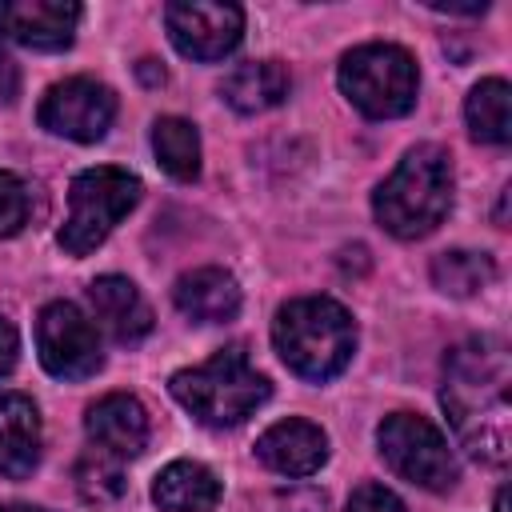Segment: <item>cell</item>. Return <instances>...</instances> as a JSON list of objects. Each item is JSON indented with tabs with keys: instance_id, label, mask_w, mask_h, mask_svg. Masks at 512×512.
I'll use <instances>...</instances> for the list:
<instances>
[{
	"instance_id": "cell-9",
	"label": "cell",
	"mask_w": 512,
	"mask_h": 512,
	"mask_svg": "<svg viewBox=\"0 0 512 512\" xmlns=\"http://www.w3.org/2000/svg\"><path fill=\"white\" fill-rule=\"evenodd\" d=\"M112 116H116V92L100 80H88V76H72V80L52 84L36 108L40 128H48L52 136L76 140V144L100 140L112 128Z\"/></svg>"
},
{
	"instance_id": "cell-25",
	"label": "cell",
	"mask_w": 512,
	"mask_h": 512,
	"mask_svg": "<svg viewBox=\"0 0 512 512\" xmlns=\"http://www.w3.org/2000/svg\"><path fill=\"white\" fill-rule=\"evenodd\" d=\"M16 352H20V336H16L12 320H4V316H0V380L16 368Z\"/></svg>"
},
{
	"instance_id": "cell-2",
	"label": "cell",
	"mask_w": 512,
	"mask_h": 512,
	"mask_svg": "<svg viewBox=\"0 0 512 512\" xmlns=\"http://www.w3.org/2000/svg\"><path fill=\"white\" fill-rule=\"evenodd\" d=\"M272 344L296 376L324 384L348 368V360L356 352V324L340 300L300 296L276 312Z\"/></svg>"
},
{
	"instance_id": "cell-27",
	"label": "cell",
	"mask_w": 512,
	"mask_h": 512,
	"mask_svg": "<svg viewBox=\"0 0 512 512\" xmlns=\"http://www.w3.org/2000/svg\"><path fill=\"white\" fill-rule=\"evenodd\" d=\"M140 80L144 84H164V68H156V60H140Z\"/></svg>"
},
{
	"instance_id": "cell-20",
	"label": "cell",
	"mask_w": 512,
	"mask_h": 512,
	"mask_svg": "<svg viewBox=\"0 0 512 512\" xmlns=\"http://www.w3.org/2000/svg\"><path fill=\"white\" fill-rule=\"evenodd\" d=\"M152 152L172 180L188 184L200 176V132L184 116H160L152 124Z\"/></svg>"
},
{
	"instance_id": "cell-8",
	"label": "cell",
	"mask_w": 512,
	"mask_h": 512,
	"mask_svg": "<svg viewBox=\"0 0 512 512\" xmlns=\"http://www.w3.org/2000/svg\"><path fill=\"white\" fill-rule=\"evenodd\" d=\"M36 352H40V364L56 380H88L104 364L96 324L72 300H52V304L40 308Z\"/></svg>"
},
{
	"instance_id": "cell-4",
	"label": "cell",
	"mask_w": 512,
	"mask_h": 512,
	"mask_svg": "<svg viewBox=\"0 0 512 512\" xmlns=\"http://www.w3.org/2000/svg\"><path fill=\"white\" fill-rule=\"evenodd\" d=\"M176 404L184 412H192L204 428H232L244 424L268 396L272 384L264 372L252 368L248 348L244 344H228L220 348L212 360L196 364V368H180L168 380Z\"/></svg>"
},
{
	"instance_id": "cell-1",
	"label": "cell",
	"mask_w": 512,
	"mask_h": 512,
	"mask_svg": "<svg viewBox=\"0 0 512 512\" xmlns=\"http://www.w3.org/2000/svg\"><path fill=\"white\" fill-rule=\"evenodd\" d=\"M512 356L504 336H468L444 356L440 404L468 456L504 464L512 448Z\"/></svg>"
},
{
	"instance_id": "cell-13",
	"label": "cell",
	"mask_w": 512,
	"mask_h": 512,
	"mask_svg": "<svg viewBox=\"0 0 512 512\" xmlns=\"http://www.w3.org/2000/svg\"><path fill=\"white\" fill-rule=\"evenodd\" d=\"M256 456L264 468L280 476H312L328 460V436L312 420L288 416V420H276L256 440Z\"/></svg>"
},
{
	"instance_id": "cell-10",
	"label": "cell",
	"mask_w": 512,
	"mask_h": 512,
	"mask_svg": "<svg viewBox=\"0 0 512 512\" xmlns=\"http://www.w3.org/2000/svg\"><path fill=\"white\" fill-rule=\"evenodd\" d=\"M164 24L176 52L192 60H224L244 36V12L236 4L176 0L164 8Z\"/></svg>"
},
{
	"instance_id": "cell-6",
	"label": "cell",
	"mask_w": 512,
	"mask_h": 512,
	"mask_svg": "<svg viewBox=\"0 0 512 512\" xmlns=\"http://www.w3.org/2000/svg\"><path fill=\"white\" fill-rule=\"evenodd\" d=\"M140 176H132L128 168H84L72 188H68V220L60 228V248L68 256H88L96 252L108 232L140 204Z\"/></svg>"
},
{
	"instance_id": "cell-14",
	"label": "cell",
	"mask_w": 512,
	"mask_h": 512,
	"mask_svg": "<svg viewBox=\"0 0 512 512\" xmlns=\"http://www.w3.org/2000/svg\"><path fill=\"white\" fill-rule=\"evenodd\" d=\"M88 300L96 320L104 324V332L116 344H136L152 332V308L140 296V288L124 276H100L88 284Z\"/></svg>"
},
{
	"instance_id": "cell-23",
	"label": "cell",
	"mask_w": 512,
	"mask_h": 512,
	"mask_svg": "<svg viewBox=\"0 0 512 512\" xmlns=\"http://www.w3.org/2000/svg\"><path fill=\"white\" fill-rule=\"evenodd\" d=\"M28 212H32V192H28V184H24L16 172H4V168H0V240L16 236V232L28 224Z\"/></svg>"
},
{
	"instance_id": "cell-11",
	"label": "cell",
	"mask_w": 512,
	"mask_h": 512,
	"mask_svg": "<svg viewBox=\"0 0 512 512\" xmlns=\"http://www.w3.org/2000/svg\"><path fill=\"white\" fill-rule=\"evenodd\" d=\"M80 4L72 0H0V36L24 48L60 52L72 44Z\"/></svg>"
},
{
	"instance_id": "cell-5",
	"label": "cell",
	"mask_w": 512,
	"mask_h": 512,
	"mask_svg": "<svg viewBox=\"0 0 512 512\" xmlns=\"http://www.w3.org/2000/svg\"><path fill=\"white\" fill-rule=\"evenodd\" d=\"M340 92L368 120H392L412 112L420 72L408 48L400 44H360L340 60Z\"/></svg>"
},
{
	"instance_id": "cell-26",
	"label": "cell",
	"mask_w": 512,
	"mask_h": 512,
	"mask_svg": "<svg viewBox=\"0 0 512 512\" xmlns=\"http://www.w3.org/2000/svg\"><path fill=\"white\" fill-rule=\"evenodd\" d=\"M16 92H20V68H16V60L0 48V104H12Z\"/></svg>"
},
{
	"instance_id": "cell-16",
	"label": "cell",
	"mask_w": 512,
	"mask_h": 512,
	"mask_svg": "<svg viewBox=\"0 0 512 512\" xmlns=\"http://www.w3.org/2000/svg\"><path fill=\"white\" fill-rule=\"evenodd\" d=\"M172 300L192 324H224L240 312V284L224 268H192L172 284Z\"/></svg>"
},
{
	"instance_id": "cell-19",
	"label": "cell",
	"mask_w": 512,
	"mask_h": 512,
	"mask_svg": "<svg viewBox=\"0 0 512 512\" xmlns=\"http://www.w3.org/2000/svg\"><path fill=\"white\" fill-rule=\"evenodd\" d=\"M464 120L472 140L480 144H508L512 140V116H508V84L500 76L480 80L464 100Z\"/></svg>"
},
{
	"instance_id": "cell-7",
	"label": "cell",
	"mask_w": 512,
	"mask_h": 512,
	"mask_svg": "<svg viewBox=\"0 0 512 512\" xmlns=\"http://www.w3.org/2000/svg\"><path fill=\"white\" fill-rule=\"evenodd\" d=\"M376 444H380V456L388 460V468L416 488L448 492L460 476V464H456L444 432L428 416H416V412L384 416L376 428Z\"/></svg>"
},
{
	"instance_id": "cell-3",
	"label": "cell",
	"mask_w": 512,
	"mask_h": 512,
	"mask_svg": "<svg viewBox=\"0 0 512 512\" xmlns=\"http://www.w3.org/2000/svg\"><path fill=\"white\" fill-rule=\"evenodd\" d=\"M452 208V156L440 144H416L376 188L372 212L396 240H420Z\"/></svg>"
},
{
	"instance_id": "cell-17",
	"label": "cell",
	"mask_w": 512,
	"mask_h": 512,
	"mask_svg": "<svg viewBox=\"0 0 512 512\" xmlns=\"http://www.w3.org/2000/svg\"><path fill=\"white\" fill-rule=\"evenodd\" d=\"M152 500L164 512H212L220 504V480L200 460H172L152 484Z\"/></svg>"
},
{
	"instance_id": "cell-21",
	"label": "cell",
	"mask_w": 512,
	"mask_h": 512,
	"mask_svg": "<svg viewBox=\"0 0 512 512\" xmlns=\"http://www.w3.org/2000/svg\"><path fill=\"white\" fill-rule=\"evenodd\" d=\"M496 280V264L488 252H468V248H452L440 252L432 260V284L444 296H476Z\"/></svg>"
},
{
	"instance_id": "cell-15",
	"label": "cell",
	"mask_w": 512,
	"mask_h": 512,
	"mask_svg": "<svg viewBox=\"0 0 512 512\" xmlns=\"http://www.w3.org/2000/svg\"><path fill=\"white\" fill-rule=\"evenodd\" d=\"M40 464V412L24 392H0V476L24 480Z\"/></svg>"
},
{
	"instance_id": "cell-29",
	"label": "cell",
	"mask_w": 512,
	"mask_h": 512,
	"mask_svg": "<svg viewBox=\"0 0 512 512\" xmlns=\"http://www.w3.org/2000/svg\"><path fill=\"white\" fill-rule=\"evenodd\" d=\"M496 512H504V488H500V496H496Z\"/></svg>"
},
{
	"instance_id": "cell-18",
	"label": "cell",
	"mask_w": 512,
	"mask_h": 512,
	"mask_svg": "<svg viewBox=\"0 0 512 512\" xmlns=\"http://www.w3.org/2000/svg\"><path fill=\"white\" fill-rule=\"evenodd\" d=\"M292 88V76L280 60H248L240 68H232L220 84V96L236 108V112H268L276 108Z\"/></svg>"
},
{
	"instance_id": "cell-24",
	"label": "cell",
	"mask_w": 512,
	"mask_h": 512,
	"mask_svg": "<svg viewBox=\"0 0 512 512\" xmlns=\"http://www.w3.org/2000/svg\"><path fill=\"white\" fill-rule=\"evenodd\" d=\"M348 512H408V508H404V500H400L392 488L368 480V484H360V488L352 492Z\"/></svg>"
},
{
	"instance_id": "cell-12",
	"label": "cell",
	"mask_w": 512,
	"mask_h": 512,
	"mask_svg": "<svg viewBox=\"0 0 512 512\" xmlns=\"http://www.w3.org/2000/svg\"><path fill=\"white\" fill-rule=\"evenodd\" d=\"M84 432L92 440V448L116 456V460H132L144 452L148 444V412L136 396L128 392H112L104 400H96L84 416Z\"/></svg>"
},
{
	"instance_id": "cell-28",
	"label": "cell",
	"mask_w": 512,
	"mask_h": 512,
	"mask_svg": "<svg viewBox=\"0 0 512 512\" xmlns=\"http://www.w3.org/2000/svg\"><path fill=\"white\" fill-rule=\"evenodd\" d=\"M0 512H44L36 504H0Z\"/></svg>"
},
{
	"instance_id": "cell-22",
	"label": "cell",
	"mask_w": 512,
	"mask_h": 512,
	"mask_svg": "<svg viewBox=\"0 0 512 512\" xmlns=\"http://www.w3.org/2000/svg\"><path fill=\"white\" fill-rule=\"evenodd\" d=\"M76 492L88 500V504H108L124 492V460L100 452V448H88L80 460H76Z\"/></svg>"
}]
</instances>
